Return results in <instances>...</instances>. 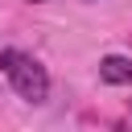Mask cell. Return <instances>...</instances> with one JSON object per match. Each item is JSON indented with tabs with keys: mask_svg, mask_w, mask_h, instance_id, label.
Segmentation results:
<instances>
[{
	"mask_svg": "<svg viewBox=\"0 0 132 132\" xmlns=\"http://www.w3.org/2000/svg\"><path fill=\"white\" fill-rule=\"evenodd\" d=\"M0 70H4V78L12 82V91H16L25 103H45V95H50V74H45V66H41L33 54L0 50Z\"/></svg>",
	"mask_w": 132,
	"mask_h": 132,
	"instance_id": "6da1fadb",
	"label": "cell"
},
{
	"mask_svg": "<svg viewBox=\"0 0 132 132\" xmlns=\"http://www.w3.org/2000/svg\"><path fill=\"white\" fill-rule=\"evenodd\" d=\"M99 78L111 87H132V58H124V54L99 58Z\"/></svg>",
	"mask_w": 132,
	"mask_h": 132,
	"instance_id": "7a4b0ae2",
	"label": "cell"
},
{
	"mask_svg": "<svg viewBox=\"0 0 132 132\" xmlns=\"http://www.w3.org/2000/svg\"><path fill=\"white\" fill-rule=\"evenodd\" d=\"M33 4H41V0H33Z\"/></svg>",
	"mask_w": 132,
	"mask_h": 132,
	"instance_id": "3957f363",
	"label": "cell"
},
{
	"mask_svg": "<svg viewBox=\"0 0 132 132\" xmlns=\"http://www.w3.org/2000/svg\"><path fill=\"white\" fill-rule=\"evenodd\" d=\"M82 4H91V0H82Z\"/></svg>",
	"mask_w": 132,
	"mask_h": 132,
	"instance_id": "277c9868",
	"label": "cell"
}]
</instances>
